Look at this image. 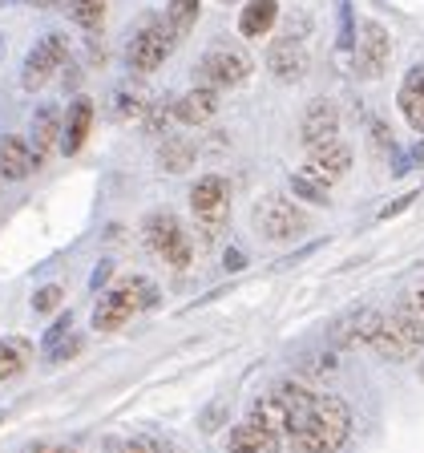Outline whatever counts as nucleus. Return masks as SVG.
I'll list each match as a JSON object with an SVG mask.
<instances>
[{"label": "nucleus", "instance_id": "nucleus-1", "mask_svg": "<svg viewBox=\"0 0 424 453\" xmlns=\"http://www.w3.org/2000/svg\"><path fill=\"white\" fill-rule=\"evenodd\" d=\"M348 437H352V409L339 396L315 393V401L292 425L287 441H292L295 453H339Z\"/></svg>", "mask_w": 424, "mask_h": 453}, {"label": "nucleus", "instance_id": "nucleus-2", "mask_svg": "<svg viewBox=\"0 0 424 453\" xmlns=\"http://www.w3.org/2000/svg\"><path fill=\"white\" fill-rule=\"evenodd\" d=\"M420 344H424V311H420V303H416V296H408L392 316L380 320V332L372 336V349H376L384 360H396V365H400V360L416 357Z\"/></svg>", "mask_w": 424, "mask_h": 453}, {"label": "nucleus", "instance_id": "nucleus-3", "mask_svg": "<svg viewBox=\"0 0 424 453\" xmlns=\"http://www.w3.org/2000/svg\"><path fill=\"white\" fill-rule=\"evenodd\" d=\"M150 303H154L150 280H122L117 288H110V292L102 296V303H97V311H94V328L117 332V328H125L141 308H150Z\"/></svg>", "mask_w": 424, "mask_h": 453}, {"label": "nucleus", "instance_id": "nucleus-4", "mask_svg": "<svg viewBox=\"0 0 424 453\" xmlns=\"http://www.w3.org/2000/svg\"><path fill=\"white\" fill-rule=\"evenodd\" d=\"M190 211H194L202 243L223 235L226 219H231V187H226L223 174H207V179H198L190 187Z\"/></svg>", "mask_w": 424, "mask_h": 453}, {"label": "nucleus", "instance_id": "nucleus-5", "mask_svg": "<svg viewBox=\"0 0 424 453\" xmlns=\"http://www.w3.org/2000/svg\"><path fill=\"white\" fill-rule=\"evenodd\" d=\"M141 239H146V247L158 255L162 264L178 267V272L182 267H190L194 239L186 235V226L170 215V211H154V215H146V223H141Z\"/></svg>", "mask_w": 424, "mask_h": 453}, {"label": "nucleus", "instance_id": "nucleus-6", "mask_svg": "<svg viewBox=\"0 0 424 453\" xmlns=\"http://www.w3.org/2000/svg\"><path fill=\"white\" fill-rule=\"evenodd\" d=\"M254 231L263 239H271V243H287V239H295L307 226V219H303V211L295 207L292 198L283 195H267L254 203Z\"/></svg>", "mask_w": 424, "mask_h": 453}, {"label": "nucleus", "instance_id": "nucleus-7", "mask_svg": "<svg viewBox=\"0 0 424 453\" xmlns=\"http://www.w3.org/2000/svg\"><path fill=\"white\" fill-rule=\"evenodd\" d=\"M198 77H202V85H215V89L243 85L246 77H251V57L235 45H215L198 61Z\"/></svg>", "mask_w": 424, "mask_h": 453}, {"label": "nucleus", "instance_id": "nucleus-8", "mask_svg": "<svg viewBox=\"0 0 424 453\" xmlns=\"http://www.w3.org/2000/svg\"><path fill=\"white\" fill-rule=\"evenodd\" d=\"M170 49H174V33L166 28V20H162V25L150 20V25H141L138 33H133L130 49H125V61H130L133 73H154L170 57Z\"/></svg>", "mask_w": 424, "mask_h": 453}, {"label": "nucleus", "instance_id": "nucleus-9", "mask_svg": "<svg viewBox=\"0 0 424 453\" xmlns=\"http://www.w3.org/2000/svg\"><path fill=\"white\" fill-rule=\"evenodd\" d=\"M392 61V37L380 20H364L360 25V45H356V69L360 77H380Z\"/></svg>", "mask_w": 424, "mask_h": 453}, {"label": "nucleus", "instance_id": "nucleus-10", "mask_svg": "<svg viewBox=\"0 0 424 453\" xmlns=\"http://www.w3.org/2000/svg\"><path fill=\"white\" fill-rule=\"evenodd\" d=\"M65 53H69V45H65V37H61V33L37 41V49L25 57V73H20V85H25V89H41V85H49V77L65 65Z\"/></svg>", "mask_w": 424, "mask_h": 453}, {"label": "nucleus", "instance_id": "nucleus-11", "mask_svg": "<svg viewBox=\"0 0 424 453\" xmlns=\"http://www.w3.org/2000/svg\"><path fill=\"white\" fill-rule=\"evenodd\" d=\"M352 170V146L339 138H328L320 146H307V174H315L320 182H339Z\"/></svg>", "mask_w": 424, "mask_h": 453}, {"label": "nucleus", "instance_id": "nucleus-12", "mask_svg": "<svg viewBox=\"0 0 424 453\" xmlns=\"http://www.w3.org/2000/svg\"><path fill=\"white\" fill-rule=\"evenodd\" d=\"M380 320H384V311L376 308H356L348 316H339L331 324V340H336L339 349H356V344H372V336L380 332Z\"/></svg>", "mask_w": 424, "mask_h": 453}, {"label": "nucleus", "instance_id": "nucleus-13", "mask_svg": "<svg viewBox=\"0 0 424 453\" xmlns=\"http://www.w3.org/2000/svg\"><path fill=\"white\" fill-rule=\"evenodd\" d=\"M307 65H311V57L299 37H279L267 49V69H271L279 81H299V77L307 73Z\"/></svg>", "mask_w": 424, "mask_h": 453}, {"label": "nucleus", "instance_id": "nucleus-14", "mask_svg": "<svg viewBox=\"0 0 424 453\" xmlns=\"http://www.w3.org/2000/svg\"><path fill=\"white\" fill-rule=\"evenodd\" d=\"M299 138L303 146H320L328 138H339V110L331 102H311L299 118Z\"/></svg>", "mask_w": 424, "mask_h": 453}, {"label": "nucleus", "instance_id": "nucleus-15", "mask_svg": "<svg viewBox=\"0 0 424 453\" xmlns=\"http://www.w3.org/2000/svg\"><path fill=\"white\" fill-rule=\"evenodd\" d=\"M174 118H178L182 126H202V122H210L218 113V89L215 85H194V89H186V94L174 102Z\"/></svg>", "mask_w": 424, "mask_h": 453}, {"label": "nucleus", "instance_id": "nucleus-16", "mask_svg": "<svg viewBox=\"0 0 424 453\" xmlns=\"http://www.w3.org/2000/svg\"><path fill=\"white\" fill-rule=\"evenodd\" d=\"M37 154L25 138H0V179L4 182H20L37 170Z\"/></svg>", "mask_w": 424, "mask_h": 453}, {"label": "nucleus", "instance_id": "nucleus-17", "mask_svg": "<svg viewBox=\"0 0 424 453\" xmlns=\"http://www.w3.org/2000/svg\"><path fill=\"white\" fill-rule=\"evenodd\" d=\"M246 421L263 425L267 434H275V437H287V429H292V409H287V401H283L279 393H267V396H259V401L251 405Z\"/></svg>", "mask_w": 424, "mask_h": 453}, {"label": "nucleus", "instance_id": "nucleus-18", "mask_svg": "<svg viewBox=\"0 0 424 453\" xmlns=\"http://www.w3.org/2000/svg\"><path fill=\"white\" fill-rule=\"evenodd\" d=\"M89 126H94V102H89V97H77V102L69 105V118L61 122V150L65 154L81 150L85 138H89Z\"/></svg>", "mask_w": 424, "mask_h": 453}, {"label": "nucleus", "instance_id": "nucleus-19", "mask_svg": "<svg viewBox=\"0 0 424 453\" xmlns=\"http://www.w3.org/2000/svg\"><path fill=\"white\" fill-rule=\"evenodd\" d=\"M226 453H279V437L267 434L263 425L243 421L226 437Z\"/></svg>", "mask_w": 424, "mask_h": 453}, {"label": "nucleus", "instance_id": "nucleus-20", "mask_svg": "<svg viewBox=\"0 0 424 453\" xmlns=\"http://www.w3.org/2000/svg\"><path fill=\"white\" fill-rule=\"evenodd\" d=\"M400 113L408 118L413 130L424 134V65H416L400 85Z\"/></svg>", "mask_w": 424, "mask_h": 453}, {"label": "nucleus", "instance_id": "nucleus-21", "mask_svg": "<svg viewBox=\"0 0 424 453\" xmlns=\"http://www.w3.org/2000/svg\"><path fill=\"white\" fill-rule=\"evenodd\" d=\"M28 365H33V344H28V340H20V336L0 340V385H4V380H17Z\"/></svg>", "mask_w": 424, "mask_h": 453}, {"label": "nucleus", "instance_id": "nucleus-22", "mask_svg": "<svg viewBox=\"0 0 424 453\" xmlns=\"http://www.w3.org/2000/svg\"><path fill=\"white\" fill-rule=\"evenodd\" d=\"M275 17H279V0H246L243 17H238V33L243 37H263V33H271Z\"/></svg>", "mask_w": 424, "mask_h": 453}, {"label": "nucleus", "instance_id": "nucleus-23", "mask_svg": "<svg viewBox=\"0 0 424 453\" xmlns=\"http://www.w3.org/2000/svg\"><path fill=\"white\" fill-rule=\"evenodd\" d=\"M61 142V118H57L53 105H41L37 118H33V154L37 162H45V154Z\"/></svg>", "mask_w": 424, "mask_h": 453}, {"label": "nucleus", "instance_id": "nucleus-24", "mask_svg": "<svg viewBox=\"0 0 424 453\" xmlns=\"http://www.w3.org/2000/svg\"><path fill=\"white\" fill-rule=\"evenodd\" d=\"M158 162H162V170H170V174L190 170V162H194V142H190V138H174V134H170V138L162 142Z\"/></svg>", "mask_w": 424, "mask_h": 453}, {"label": "nucleus", "instance_id": "nucleus-25", "mask_svg": "<svg viewBox=\"0 0 424 453\" xmlns=\"http://www.w3.org/2000/svg\"><path fill=\"white\" fill-rule=\"evenodd\" d=\"M198 9H202V0H170L166 4V28L174 33V41H182L194 28Z\"/></svg>", "mask_w": 424, "mask_h": 453}, {"label": "nucleus", "instance_id": "nucleus-26", "mask_svg": "<svg viewBox=\"0 0 424 453\" xmlns=\"http://www.w3.org/2000/svg\"><path fill=\"white\" fill-rule=\"evenodd\" d=\"M69 17H73L81 28H102L105 0H69Z\"/></svg>", "mask_w": 424, "mask_h": 453}, {"label": "nucleus", "instance_id": "nucleus-27", "mask_svg": "<svg viewBox=\"0 0 424 453\" xmlns=\"http://www.w3.org/2000/svg\"><path fill=\"white\" fill-rule=\"evenodd\" d=\"M292 190L299 198H307V203H328V182H320L315 174H307V170H299V174H292Z\"/></svg>", "mask_w": 424, "mask_h": 453}, {"label": "nucleus", "instance_id": "nucleus-28", "mask_svg": "<svg viewBox=\"0 0 424 453\" xmlns=\"http://www.w3.org/2000/svg\"><path fill=\"white\" fill-rule=\"evenodd\" d=\"M141 110H146V97L138 94V89H117V94H113V113H117V118H141Z\"/></svg>", "mask_w": 424, "mask_h": 453}, {"label": "nucleus", "instance_id": "nucleus-29", "mask_svg": "<svg viewBox=\"0 0 424 453\" xmlns=\"http://www.w3.org/2000/svg\"><path fill=\"white\" fill-rule=\"evenodd\" d=\"M61 300H65V292H61L57 283H45V288L33 296V311H37V316H49V311L61 308Z\"/></svg>", "mask_w": 424, "mask_h": 453}, {"label": "nucleus", "instance_id": "nucleus-30", "mask_svg": "<svg viewBox=\"0 0 424 453\" xmlns=\"http://www.w3.org/2000/svg\"><path fill=\"white\" fill-rule=\"evenodd\" d=\"M122 453H158V445L146 441V437H138V441H125V445H122Z\"/></svg>", "mask_w": 424, "mask_h": 453}, {"label": "nucleus", "instance_id": "nucleus-31", "mask_svg": "<svg viewBox=\"0 0 424 453\" xmlns=\"http://www.w3.org/2000/svg\"><path fill=\"white\" fill-rule=\"evenodd\" d=\"M69 324H73V320H57V328H53V332H49V336H45V349H53L57 340L65 336V332H69Z\"/></svg>", "mask_w": 424, "mask_h": 453}, {"label": "nucleus", "instance_id": "nucleus-32", "mask_svg": "<svg viewBox=\"0 0 424 453\" xmlns=\"http://www.w3.org/2000/svg\"><path fill=\"white\" fill-rule=\"evenodd\" d=\"M28 453H77V449H69V445H37V449H28Z\"/></svg>", "mask_w": 424, "mask_h": 453}, {"label": "nucleus", "instance_id": "nucleus-33", "mask_svg": "<svg viewBox=\"0 0 424 453\" xmlns=\"http://www.w3.org/2000/svg\"><path fill=\"white\" fill-rule=\"evenodd\" d=\"M28 4H37V9H53L57 0H28Z\"/></svg>", "mask_w": 424, "mask_h": 453}, {"label": "nucleus", "instance_id": "nucleus-34", "mask_svg": "<svg viewBox=\"0 0 424 453\" xmlns=\"http://www.w3.org/2000/svg\"><path fill=\"white\" fill-rule=\"evenodd\" d=\"M413 296H416V303H420V311H424V288H416Z\"/></svg>", "mask_w": 424, "mask_h": 453}, {"label": "nucleus", "instance_id": "nucleus-35", "mask_svg": "<svg viewBox=\"0 0 424 453\" xmlns=\"http://www.w3.org/2000/svg\"><path fill=\"white\" fill-rule=\"evenodd\" d=\"M420 377H424V365H420Z\"/></svg>", "mask_w": 424, "mask_h": 453}, {"label": "nucleus", "instance_id": "nucleus-36", "mask_svg": "<svg viewBox=\"0 0 424 453\" xmlns=\"http://www.w3.org/2000/svg\"><path fill=\"white\" fill-rule=\"evenodd\" d=\"M223 4H231V0H223Z\"/></svg>", "mask_w": 424, "mask_h": 453}]
</instances>
